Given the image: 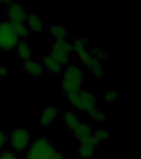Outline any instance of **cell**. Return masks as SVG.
Masks as SVG:
<instances>
[{"label":"cell","mask_w":141,"mask_h":159,"mask_svg":"<svg viewBox=\"0 0 141 159\" xmlns=\"http://www.w3.org/2000/svg\"><path fill=\"white\" fill-rule=\"evenodd\" d=\"M83 86V71L79 65L69 64L63 69L61 88L67 97L81 91Z\"/></svg>","instance_id":"cell-1"},{"label":"cell","mask_w":141,"mask_h":159,"mask_svg":"<svg viewBox=\"0 0 141 159\" xmlns=\"http://www.w3.org/2000/svg\"><path fill=\"white\" fill-rule=\"evenodd\" d=\"M56 148L49 139L40 137L32 141L26 151L25 159H51Z\"/></svg>","instance_id":"cell-2"},{"label":"cell","mask_w":141,"mask_h":159,"mask_svg":"<svg viewBox=\"0 0 141 159\" xmlns=\"http://www.w3.org/2000/svg\"><path fill=\"white\" fill-rule=\"evenodd\" d=\"M32 143L30 132L23 128L14 129L7 135V143L15 153L26 152Z\"/></svg>","instance_id":"cell-3"},{"label":"cell","mask_w":141,"mask_h":159,"mask_svg":"<svg viewBox=\"0 0 141 159\" xmlns=\"http://www.w3.org/2000/svg\"><path fill=\"white\" fill-rule=\"evenodd\" d=\"M68 100L74 109L79 111L88 113L94 109H96L97 97L92 92L82 89L77 94L67 97Z\"/></svg>","instance_id":"cell-4"},{"label":"cell","mask_w":141,"mask_h":159,"mask_svg":"<svg viewBox=\"0 0 141 159\" xmlns=\"http://www.w3.org/2000/svg\"><path fill=\"white\" fill-rule=\"evenodd\" d=\"M20 40L16 36L12 24L7 20L0 22V50L9 52L14 50Z\"/></svg>","instance_id":"cell-5"},{"label":"cell","mask_w":141,"mask_h":159,"mask_svg":"<svg viewBox=\"0 0 141 159\" xmlns=\"http://www.w3.org/2000/svg\"><path fill=\"white\" fill-rule=\"evenodd\" d=\"M49 54L54 57L63 66H68L71 61L73 54L71 42L68 40L54 41Z\"/></svg>","instance_id":"cell-6"},{"label":"cell","mask_w":141,"mask_h":159,"mask_svg":"<svg viewBox=\"0 0 141 159\" xmlns=\"http://www.w3.org/2000/svg\"><path fill=\"white\" fill-rule=\"evenodd\" d=\"M5 14L7 21L12 23L15 22H25L28 12L22 4L18 2H4Z\"/></svg>","instance_id":"cell-7"},{"label":"cell","mask_w":141,"mask_h":159,"mask_svg":"<svg viewBox=\"0 0 141 159\" xmlns=\"http://www.w3.org/2000/svg\"><path fill=\"white\" fill-rule=\"evenodd\" d=\"M73 52L76 54L78 59L82 64L84 65L91 57L90 49L88 47V41L83 37H76L71 42Z\"/></svg>","instance_id":"cell-8"},{"label":"cell","mask_w":141,"mask_h":159,"mask_svg":"<svg viewBox=\"0 0 141 159\" xmlns=\"http://www.w3.org/2000/svg\"><path fill=\"white\" fill-rule=\"evenodd\" d=\"M25 23L27 24L30 32H34L36 34H40L44 32L45 30V22L39 15L36 12H30L28 13L25 21Z\"/></svg>","instance_id":"cell-9"},{"label":"cell","mask_w":141,"mask_h":159,"mask_svg":"<svg viewBox=\"0 0 141 159\" xmlns=\"http://www.w3.org/2000/svg\"><path fill=\"white\" fill-rule=\"evenodd\" d=\"M22 68L27 75L32 77H39L44 75L45 69L41 62L35 59H29L22 63Z\"/></svg>","instance_id":"cell-10"},{"label":"cell","mask_w":141,"mask_h":159,"mask_svg":"<svg viewBox=\"0 0 141 159\" xmlns=\"http://www.w3.org/2000/svg\"><path fill=\"white\" fill-rule=\"evenodd\" d=\"M96 143L93 138L92 137L83 141L79 142V154L83 158H90L93 156L96 150Z\"/></svg>","instance_id":"cell-11"},{"label":"cell","mask_w":141,"mask_h":159,"mask_svg":"<svg viewBox=\"0 0 141 159\" xmlns=\"http://www.w3.org/2000/svg\"><path fill=\"white\" fill-rule=\"evenodd\" d=\"M41 64L45 70L50 72L52 74H59L63 71L64 66L51 55L46 54L41 58Z\"/></svg>","instance_id":"cell-12"},{"label":"cell","mask_w":141,"mask_h":159,"mask_svg":"<svg viewBox=\"0 0 141 159\" xmlns=\"http://www.w3.org/2000/svg\"><path fill=\"white\" fill-rule=\"evenodd\" d=\"M59 115V110L56 108L51 106L45 107L42 109L41 114L40 116V124L41 127H49L57 119Z\"/></svg>","instance_id":"cell-13"},{"label":"cell","mask_w":141,"mask_h":159,"mask_svg":"<svg viewBox=\"0 0 141 159\" xmlns=\"http://www.w3.org/2000/svg\"><path fill=\"white\" fill-rule=\"evenodd\" d=\"M87 70L91 73L93 76L96 78H102L104 76V64L103 62L96 59L91 55L89 59L83 65Z\"/></svg>","instance_id":"cell-14"},{"label":"cell","mask_w":141,"mask_h":159,"mask_svg":"<svg viewBox=\"0 0 141 159\" xmlns=\"http://www.w3.org/2000/svg\"><path fill=\"white\" fill-rule=\"evenodd\" d=\"M92 128L90 124L85 122H80L79 126L72 132L74 137L76 138L79 142L83 141L92 137Z\"/></svg>","instance_id":"cell-15"},{"label":"cell","mask_w":141,"mask_h":159,"mask_svg":"<svg viewBox=\"0 0 141 159\" xmlns=\"http://www.w3.org/2000/svg\"><path fill=\"white\" fill-rule=\"evenodd\" d=\"M15 52L17 57L22 60V61L32 58V50L31 45L25 40H20L17 45L15 47Z\"/></svg>","instance_id":"cell-16"},{"label":"cell","mask_w":141,"mask_h":159,"mask_svg":"<svg viewBox=\"0 0 141 159\" xmlns=\"http://www.w3.org/2000/svg\"><path fill=\"white\" fill-rule=\"evenodd\" d=\"M49 32L54 41L67 40L69 36V29L66 27L57 23H54L49 27Z\"/></svg>","instance_id":"cell-17"},{"label":"cell","mask_w":141,"mask_h":159,"mask_svg":"<svg viewBox=\"0 0 141 159\" xmlns=\"http://www.w3.org/2000/svg\"><path fill=\"white\" fill-rule=\"evenodd\" d=\"M62 120H63L64 126L72 132L79 126V124L81 122L79 120L78 115L71 111L64 112L62 116Z\"/></svg>","instance_id":"cell-18"},{"label":"cell","mask_w":141,"mask_h":159,"mask_svg":"<svg viewBox=\"0 0 141 159\" xmlns=\"http://www.w3.org/2000/svg\"><path fill=\"white\" fill-rule=\"evenodd\" d=\"M110 135V130L105 128H97L92 130V138L97 144L108 141Z\"/></svg>","instance_id":"cell-19"},{"label":"cell","mask_w":141,"mask_h":159,"mask_svg":"<svg viewBox=\"0 0 141 159\" xmlns=\"http://www.w3.org/2000/svg\"><path fill=\"white\" fill-rule=\"evenodd\" d=\"M12 24L15 34L19 40H24L29 36L30 31L25 22H15Z\"/></svg>","instance_id":"cell-20"},{"label":"cell","mask_w":141,"mask_h":159,"mask_svg":"<svg viewBox=\"0 0 141 159\" xmlns=\"http://www.w3.org/2000/svg\"><path fill=\"white\" fill-rule=\"evenodd\" d=\"M88 115L92 121L97 122V123H104L108 119V116L106 113L97 109H94L88 112Z\"/></svg>","instance_id":"cell-21"},{"label":"cell","mask_w":141,"mask_h":159,"mask_svg":"<svg viewBox=\"0 0 141 159\" xmlns=\"http://www.w3.org/2000/svg\"><path fill=\"white\" fill-rule=\"evenodd\" d=\"M120 94H119L118 90L116 89H108L104 93V99L105 101L110 104L115 103L119 99Z\"/></svg>","instance_id":"cell-22"},{"label":"cell","mask_w":141,"mask_h":159,"mask_svg":"<svg viewBox=\"0 0 141 159\" xmlns=\"http://www.w3.org/2000/svg\"><path fill=\"white\" fill-rule=\"evenodd\" d=\"M90 53L96 59L99 60V61H101L102 62H104V61H106V59L107 58V54L106 53V52L102 48H100V47L92 48V49L90 50Z\"/></svg>","instance_id":"cell-23"},{"label":"cell","mask_w":141,"mask_h":159,"mask_svg":"<svg viewBox=\"0 0 141 159\" xmlns=\"http://www.w3.org/2000/svg\"><path fill=\"white\" fill-rule=\"evenodd\" d=\"M0 159H18V157L12 150H3L0 153Z\"/></svg>","instance_id":"cell-24"},{"label":"cell","mask_w":141,"mask_h":159,"mask_svg":"<svg viewBox=\"0 0 141 159\" xmlns=\"http://www.w3.org/2000/svg\"><path fill=\"white\" fill-rule=\"evenodd\" d=\"M7 143V135L3 130L0 129V153L4 150L6 144Z\"/></svg>","instance_id":"cell-25"},{"label":"cell","mask_w":141,"mask_h":159,"mask_svg":"<svg viewBox=\"0 0 141 159\" xmlns=\"http://www.w3.org/2000/svg\"><path fill=\"white\" fill-rule=\"evenodd\" d=\"M8 75H9L8 68L4 66H0V78L4 79V78L8 76Z\"/></svg>","instance_id":"cell-26"},{"label":"cell","mask_w":141,"mask_h":159,"mask_svg":"<svg viewBox=\"0 0 141 159\" xmlns=\"http://www.w3.org/2000/svg\"><path fill=\"white\" fill-rule=\"evenodd\" d=\"M51 159H65V157H64V153H62L61 152L57 151L56 150V152H54Z\"/></svg>","instance_id":"cell-27"},{"label":"cell","mask_w":141,"mask_h":159,"mask_svg":"<svg viewBox=\"0 0 141 159\" xmlns=\"http://www.w3.org/2000/svg\"><path fill=\"white\" fill-rule=\"evenodd\" d=\"M4 7V2H2V1H0V12L2 11V9Z\"/></svg>","instance_id":"cell-28"}]
</instances>
